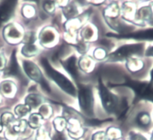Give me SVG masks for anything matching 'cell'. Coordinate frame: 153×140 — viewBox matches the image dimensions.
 <instances>
[{
  "label": "cell",
  "instance_id": "6da1fadb",
  "mask_svg": "<svg viewBox=\"0 0 153 140\" xmlns=\"http://www.w3.org/2000/svg\"><path fill=\"white\" fill-rule=\"evenodd\" d=\"M41 64L43 65V68L46 70V73H47L48 76L53 79L64 91L71 95H76V89L73 84L70 82L67 78H66L64 75L61 74L59 72H57L56 70H54L49 64V61L46 58H43L41 60Z\"/></svg>",
  "mask_w": 153,
  "mask_h": 140
},
{
  "label": "cell",
  "instance_id": "7a4b0ae2",
  "mask_svg": "<svg viewBox=\"0 0 153 140\" xmlns=\"http://www.w3.org/2000/svg\"><path fill=\"white\" fill-rule=\"evenodd\" d=\"M144 44L142 43L127 44L121 46L114 52L110 54L108 56L109 61H120L124 58H128L133 55H140L143 52Z\"/></svg>",
  "mask_w": 153,
  "mask_h": 140
},
{
  "label": "cell",
  "instance_id": "3957f363",
  "mask_svg": "<svg viewBox=\"0 0 153 140\" xmlns=\"http://www.w3.org/2000/svg\"><path fill=\"white\" fill-rule=\"evenodd\" d=\"M125 85L132 88L141 98L153 102V84L150 82H137L127 79Z\"/></svg>",
  "mask_w": 153,
  "mask_h": 140
},
{
  "label": "cell",
  "instance_id": "277c9868",
  "mask_svg": "<svg viewBox=\"0 0 153 140\" xmlns=\"http://www.w3.org/2000/svg\"><path fill=\"white\" fill-rule=\"evenodd\" d=\"M99 89H100V95L101 97L102 103L105 110L110 113L116 112L120 105L117 97L111 94L102 83L101 81H100Z\"/></svg>",
  "mask_w": 153,
  "mask_h": 140
},
{
  "label": "cell",
  "instance_id": "5b68a950",
  "mask_svg": "<svg viewBox=\"0 0 153 140\" xmlns=\"http://www.w3.org/2000/svg\"><path fill=\"white\" fill-rule=\"evenodd\" d=\"M79 100L82 110L87 115H92L94 99L91 90L88 87H82L79 90Z\"/></svg>",
  "mask_w": 153,
  "mask_h": 140
},
{
  "label": "cell",
  "instance_id": "8992f818",
  "mask_svg": "<svg viewBox=\"0 0 153 140\" xmlns=\"http://www.w3.org/2000/svg\"><path fill=\"white\" fill-rule=\"evenodd\" d=\"M23 67L25 70V73H27L28 76L33 80L39 82L41 84L43 88L49 91V87L43 78V76L41 74V72L39 70L38 67L35 65L33 62L30 61H23Z\"/></svg>",
  "mask_w": 153,
  "mask_h": 140
},
{
  "label": "cell",
  "instance_id": "52a82bcc",
  "mask_svg": "<svg viewBox=\"0 0 153 140\" xmlns=\"http://www.w3.org/2000/svg\"><path fill=\"white\" fill-rule=\"evenodd\" d=\"M114 36V37H119V38H133L136 40H153V28H149L143 31H139L134 33H129V34H120V35H108Z\"/></svg>",
  "mask_w": 153,
  "mask_h": 140
},
{
  "label": "cell",
  "instance_id": "ba28073f",
  "mask_svg": "<svg viewBox=\"0 0 153 140\" xmlns=\"http://www.w3.org/2000/svg\"><path fill=\"white\" fill-rule=\"evenodd\" d=\"M16 1H7L0 4V25L8 20L13 13Z\"/></svg>",
  "mask_w": 153,
  "mask_h": 140
},
{
  "label": "cell",
  "instance_id": "9c48e42d",
  "mask_svg": "<svg viewBox=\"0 0 153 140\" xmlns=\"http://www.w3.org/2000/svg\"><path fill=\"white\" fill-rule=\"evenodd\" d=\"M137 19L142 22H149V23L153 22V11L150 6H145L141 7L137 13Z\"/></svg>",
  "mask_w": 153,
  "mask_h": 140
},
{
  "label": "cell",
  "instance_id": "30bf717a",
  "mask_svg": "<svg viewBox=\"0 0 153 140\" xmlns=\"http://www.w3.org/2000/svg\"><path fill=\"white\" fill-rule=\"evenodd\" d=\"M6 74L12 75V76H21V72H20V70H19V65H18L17 64V61H16L15 52H13V53H12L11 58H10V65H9L7 71H6Z\"/></svg>",
  "mask_w": 153,
  "mask_h": 140
},
{
  "label": "cell",
  "instance_id": "8fae6325",
  "mask_svg": "<svg viewBox=\"0 0 153 140\" xmlns=\"http://www.w3.org/2000/svg\"><path fill=\"white\" fill-rule=\"evenodd\" d=\"M4 36L8 41L18 40L20 38L21 34L13 25H10L4 30Z\"/></svg>",
  "mask_w": 153,
  "mask_h": 140
},
{
  "label": "cell",
  "instance_id": "7c38bea8",
  "mask_svg": "<svg viewBox=\"0 0 153 140\" xmlns=\"http://www.w3.org/2000/svg\"><path fill=\"white\" fill-rule=\"evenodd\" d=\"M76 59L75 57H71V58H68L66 60L63 65L65 67L66 70L73 76V77L77 78L78 72H77V67H76Z\"/></svg>",
  "mask_w": 153,
  "mask_h": 140
},
{
  "label": "cell",
  "instance_id": "4fadbf2b",
  "mask_svg": "<svg viewBox=\"0 0 153 140\" xmlns=\"http://www.w3.org/2000/svg\"><path fill=\"white\" fill-rule=\"evenodd\" d=\"M136 122L137 125L143 128H146L151 124V117L148 112H143L138 114L136 118Z\"/></svg>",
  "mask_w": 153,
  "mask_h": 140
},
{
  "label": "cell",
  "instance_id": "5bb4252c",
  "mask_svg": "<svg viewBox=\"0 0 153 140\" xmlns=\"http://www.w3.org/2000/svg\"><path fill=\"white\" fill-rule=\"evenodd\" d=\"M128 68L133 72L139 71L143 67V62L140 59L134 58H129L127 63Z\"/></svg>",
  "mask_w": 153,
  "mask_h": 140
},
{
  "label": "cell",
  "instance_id": "9a60e30c",
  "mask_svg": "<svg viewBox=\"0 0 153 140\" xmlns=\"http://www.w3.org/2000/svg\"><path fill=\"white\" fill-rule=\"evenodd\" d=\"M41 101L42 98L37 94H29L25 99V104L30 108H36Z\"/></svg>",
  "mask_w": 153,
  "mask_h": 140
},
{
  "label": "cell",
  "instance_id": "2e32d148",
  "mask_svg": "<svg viewBox=\"0 0 153 140\" xmlns=\"http://www.w3.org/2000/svg\"><path fill=\"white\" fill-rule=\"evenodd\" d=\"M40 39L41 40L42 43H49L55 39V34L52 31L49 30H44L43 32L40 34Z\"/></svg>",
  "mask_w": 153,
  "mask_h": 140
},
{
  "label": "cell",
  "instance_id": "e0dca14e",
  "mask_svg": "<svg viewBox=\"0 0 153 140\" xmlns=\"http://www.w3.org/2000/svg\"><path fill=\"white\" fill-rule=\"evenodd\" d=\"M37 52L36 46L33 44H26L22 49V53L27 57L33 56L35 55Z\"/></svg>",
  "mask_w": 153,
  "mask_h": 140
},
{
  "label": "cell",
  "instance_id": "ac0fdd59",
  "mask_svg": "<svg viewBox=\"0 0 153 140\" xmlns=\"http://www.w3.org/2000/svg\"><path fill=\"white\" fill-rule=\"evenodd\" d=\"M30 110V107L27 105H19V106H16V108L15 109V112L16 114L19 117H22L24 115H25L27 114V112H28V111Z\"/></svg>",
  "mask_w": 153,
  "mask_h": 140
},
{
  "label": "cell",
  "instance_id": "d6986e66",
  "mask_svg": "<svg viewBox=\"0 0 153 140\" xmlns=\"http://www.w3.org/2000/svg\"><path fill=\"white\" fill-rule=\"evenodd\" d=\"M41 118V116L37 114H33L31 115L29 120V124L31 127L36 128L40 125V119Z\"/></svg>",
  "mask_w": 153,
  "mask_h": 140
},
{
  "label": "cell",
  "instance_id": "ffe728a7",
  "mask_svg": "<svg viewBox=\"0 0 153 140\" xmlns=\"http://www.w3.org/2000/svg\"><path fill=\"white\" fill-rule=\"evenodd\" d=\"M76 8L73 5H69L64 9V13L66 15L67 18L73 17L74 15L77 13Z\"/></svg>",
  "mask_w": 153,
  "mask_h": 140
},
{
  "label": "cell",
  "instance_id": "44dd1931",
  "mask_svg": "<svg viewBox=\"0 0 153 140\" xmlns=\"http://www.w3.org/2000/svg\"><path fill=\"white\" fill-rule=\"evenodd\" d=\"M8 82H5L1 85V91L4 94H9L11 91V84L7 83Z\"/></svg>",
  "mask_w": 153,
  "mask_h": 140
},
{
  "label": "cell",
  "instance_id": "7402d4cb",
  "mask_svg": "<svg viewBox=\"0 0 153 140\" xmlns=\"http://www.w3.org/2000/svg\"><path fill=\"white\" fill-rule=\"evenodd\" d=\"M129 139L130 140H147L145 136H143V135L140 134V133H136L131 132L129 135Z\"/></svg>",
  "mask_w": 153,
  "mask_h": 140
},
{
  "label": "cell",
  "instance_id": "603a6c76",
  "mask_svg": "<svg viewBox=\"0 0 153 140\" xmlns=\"http://www.w3.org/2000/svg\"><path fill=\"white\" fill-rule=\"evenodd\" d=\"M34 39L35 38L34 37V34H31V33H29V34H27L25 35L24 40H25V43H27V44H31V43L34 41Z\"/></svg>",
  "mask_w": 153,
  "mask_h": 140
},
{
  "label": "cell",
  "instance_id": "cb8c5ba5",
  "mask_svg": "<svg viewBox=\"0 0 153 140\" xmlns=\"http://www.w3.org/2000/svg\"><path fill=\"white\" fill-rule=\"evenodd\" d=\"M52 140H67V139H66L65 136H64L62 133H61V132H58L56 134H55V136H54Z\"/></svg>",
  "mask_w": 153,
  "mask_h": 140
},
{
  "label": "cell",
  "instance_id": "d4e9b609",
  "mask_svg": "<svg viewBox=\"0 0 153 140\" xmlns=\"http://www.w3.org/2000/svg\"><path fill=\"white\" fill-rule=\"evenodd\" d=\"M45 10H47V11H53L54 10V4L53 3L51 2V1H47L46 3L44 6Z\"/></svg>",
  "mask_w": 153,
  "mask_h": 140
},
{
  "label": "cell",
  "instance_id": "484cf974",
  "mask_svg": "<svg viewBox=\"0 0 153 140\" xmlns=\"http://www.w3.org/2000/svg\"><path fill=\"white\" fill-rule=\"evenodd\" d=\"M93 140H105V133L102 132L96 133L94 136Z\"/></svg>",
  "mask_w": 153,
  "mask_h": 140
},
{
  "label": "cell",
  "instance_id": "4316f807",
  "mask_svg": "<svg viewBox=\"0 0 153 140\" xmlns=\"http://www.w3.org/2000/svg\"><path fill=\"white\" fill-rule=\"evenodd\" d=\"M145 55H146V56L153 57V46H149V47L146 49V52H145Z\"/></svg>",
  "mask_w": 153,
  "mask_h": 140
},
{
  "label": "cell",
  "instance_id": "83f0119b",
  "mask_svg": "<svg viewBox=\"0 0 153 140\" xmlns=\"http://www.w3.org/2000/svg\"><path fill=\"white\" fill-rule=\"evenodd\" d=\"M3 67H4V61H3L2 58L0 57V70L2 69Z\"/></svg>",
  "mask_w": 153,
  "mask_h": 140
},
{
  "label": "cell",
  "instance_id": "f1b7e54d",
  "mask_svg": "<svg viewBox=\"0 0 153 140\" xmlns=\"http://www.w3.org/2000/svg\"><path fill=\"white\" fill-rule=\"evenodd\" d=\"M150 83L153 84V68L150 73Z\"/></svg>",
  "mask_w": 153,
  "mask_h": 140
},
{
  "label": "cell",
  "instance_id": "f546056e",
  "mask_svg": "<svg viewBox=\"0 0 153 140\" xmlns=\"http://www.w3.org/2000/svg\"><path fill=\"white\" fill-rule=\"evenodd\" d=\"M150 140H153V131L152 133V135H151V138H150Z\"/></svg>",
  "mask_w": 153,
  "mask_h": 140
},
{
  "label": "cell",
  "instance_id": "4dcf8cb0",
  "mask_svg": "<svg viewBox=\"0 0 153 140\" xmlns=\"http://www.w3.org/2000/svg\"><path fill=\"white\" fill-rule=\"evenodd\" d=\"M1 126L0 125V130H1Z\"/></svg>",
  "mask_w": 153,
  "mask_h": 140
}]
</instances>
